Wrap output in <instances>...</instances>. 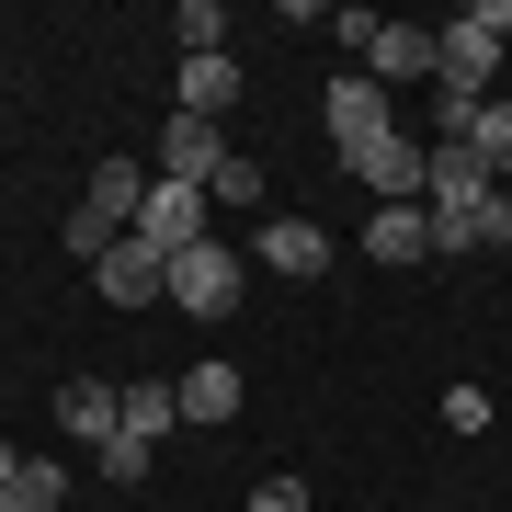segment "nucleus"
Instances as JSON below:
<instances>
[{"instance_id": "1", "label": "nucleus", "mask_w": 512, "mask_h": 512, "mask_svg": "<svg viewBox=\"0 0 512 512\" xmlns=\"http://www.w3.org/2000/svg\"><path fill=\"white\" fill-rule=\"evenodd\" d=\"M501 46H512V0H467V12L444 23V69H433V92H444V103H490Z\"/></svg>"}, {"instance_id": "2", "label": "nucleus", "mask_w": 512, "mask_h": 512, "mask_svg": "<svg viewBox=\"0 0 512 512\" xmlns=\"http://www.w3.org/2000/svg\"><path fill=\"white\" fill-rule=\"evenodd\" d=\"M330 35L365 57L376 92H387V80H433V69H444V35H421V23H387V12H330Z\"/></svg>"}, {"instance_id": "3", "label": "nucleus", "mask_w": 512, "mask_h": 512, "mask_svg": "<svg viewBox=\"0 0 512 512\" xmlns=\"http://www.w3.org/2000/svg\"><path fill=\"white\" fill-rule=\"evenodd\" d=\"M342 171H353V183H365L376 205H421V171H433V137H399V126H387V137H365V148H342Z\"/></svg>"}, {"instance_id": "4", "label": "nucleus", "mask_w": 512, "mask_h": 512, "mask_svg": "<svg viewBox=\"0 0 512 512\" xmlns=\"http://www.w3.org/2000/svg\"><path fill=\"white\" fill-rule=\"evenodd\" d=\"M205 217H217V205H205L194 183H160V171H148V205H137L126 239H148L160 262H183V251H205Z\"/></svg>"}, {"instance_id": "5", "label": "nucleus", "mask_w": 512, "mask_h": 512, "mask_svg": "<svg viewBox=\"0 0 512 512\" xmlns=\"http://www.w3.org/2000/svg\"><path fill=\"white\" fill-rule=\"evenodd\" d=\"M171 308H183V319H228L239 308V251H228V239H205V251L171 262Z\"/></svg>"}, {"instance_id": "6", "label": "nucleus", "mask_w": 512, "mask_h": 512, "mask_svg": "<svg viewBox=\"0 0 512 512\" xmlns=\"http://www.w3.org/2000/svg\"><path fill=\"white\" fill-rule=\"evenodd\" d=\"M92 285L114 296V308H171V262L148 251V239H114V251L92 262Z\"/></svg>"}, {"instance_id": "7", "label": "nucleus", "mask_w": 512, "mask_h": 512, "mask_svg": "<svg viewBox=\"0 0 512 512\" xmlns=\"http://www.w3.org/2000/svg\"><path fill=\"white\" fill-rule=\"evenodd\" d=\"M217 171H228V126H205V114H171V126H160V183H217Z\"/></svg>"}, {"instance_id": "8", "label": "nucleus", "mask_w": 512, "mask_h": 512, "mask_svg": "<svg viewBox=\"0 0 512 512\" xmlns=\"http://www.w3.org/2000/svg\"><path fill=\"white\" fill-rule=\"evenodd\" d=\"M490 194H501V183H490V160L444 137V148H433V171H421V205H433V217H467V205H490Z\"/></svg>"}, {"instance_id": "9", "label": "nucleus", "mask_w": 512, "mask_h": 512, "mask_svg": "<svg viewBox=\"0 0 512 512\" xmlns=\"http://www.w3.org/2000/svg\"><path fill=\"white\" fill-rule=\"evenodd\" d=\"M365 251L399 262V274H410V262H433V205H376V217H365Z\"/></svg>"}, {"instance_id": "10", "label": "nucleus", "mask_w": 512, "mask_h": 512, "mask_svg": "<svg viewBox=\"0 0 512 512\" xmlns=\"http://www.w3.org/2000/svg\"><path fill=\"white\" fill-rule=\"evenodd\" d=\"M80 205H92V217H103L114 239H126V228H137V205H148V171H137V160H92V183H80Z\"/></svg>"}, {"instance_id": "11", "label": "nucleus", "mask_w": 512, "mask_h": 512, "mask_svg": "<svg viewBox=\"0 0 512 512\" xmlns=\"http://www.w3.org/2000/svg\"><path fill=\"white\" fill-rule=\"evenodd\" d=\"M114 399H126V387H103V376H69V387H57V433H80V444L103 456V444H114Z\"/></svg>"}, {"instance_id": "12", "label": "nucleus", "mask_w": 512, "mask_h": 512, "mask_svg": "<svg viewBox=\"0 0 512 512\" xmlns=\"http://www.w3.org/2000/svg\"><path fill=\"white\" fill-rule=\"evenodd\" d=\"M365 137H387V92L353 69V80H330V148H365Z\"/></svg>"}, {"instance_id": "13", "label": "nucleus", "mask_w": 512, "mask_h": 512, "mask_svg": "<svg viewBox=\"0 0 512 512\" xmlns=\"http://www.w3.org/2000/svg\"><path fill=\"white\" fill-rule=\"evenodd\" d=\"M262 274H330V228L274 217V228H262Z\"/></svg>"}, {"instance_id": "14", "label": "nucleus", "mask_w": 512, "mask_h": 512, "mask_svg": "<svg viewBox=\"0 0 512 512\" xmlns=\"http://www.w3.org/2000/svg\"><path fill=\"white\" fill-rule=\"evenodd\" d=\"M171 421H183V387H126L114 399V444H160Z\"/></svg>"}, {"instance_id": "15", "label": "nucleus", "mask_w": 512, "mask_h": 512, "mask_svg": "<svg viewBox=\"0 0 512 512\" xmlns=\"http://www.w3.org/2000/svg\"><path fill=\"white\" fill-rule=\"evenodd\" d=\"M456 148H478V160H490V183H512V92L467 103V137H456Z\"/></svg>"}, {"instance_id": "16", "label": "nucleus", "mask_w": 512, "mask_h": 512, "mask_svg": "<svg viewBox=\"0 0 512 512\" xmlns=\"http://www.w3.org/2000/svg\"><path fill=\"white\" fill-rule=\"evenodd\" d=\"M228 103H239V57H183V114H205V126H217Z\"/></svg>"}, {"instance_id": "17", "label": "nucleus", "mask_w": 512, "mask_h": 512, "mask_svg": "<svg viewBox=\"0 0 512 512\" xmlns=\"http://www.w3.org/2000/svg\"><path fill=\"white\" fill-rule=\"evenodd\" d=\"M183 421H239V365H194L183 376Z\"/></svg>"}, {"instance_id": "18", "label": "nucleus", "mask_w": 512, "mask_h": 512, "mask_svg": "<svg viewBox=\"0 0 512 512\" xmlns=\"http://www.w3.org/2000/svg\"><path fill=\"white\" fill-rule=\"evenodd\" d=\"M205 205H217V217H251V205H262V160H251V148H228V171L205 183Z\"/></svg>"}, {"instance_id": "19", "label": "nucleus", "mask_w": 512, "mask_h": 512, "mask_svg": "<svg viewBox=\"0 0 512 512\" xmlns=\"http://www.w3.org/2000/svg\"><path fill=\"white\" fill-rule=\"evenodd\" d=\"M171 35H183V57H228V12H217V0H183Z\"/></svg>"}, {"instance_id": "20", "label": "nucleus", "mask_w": 512, "mask_h": 512, "mask_svg": "<svg viewBox=\"0 0 512 512\" xmlns=\"http://www.w3.org/2000/svg\"><path fill=\"white\" fill-rule=\"evenodd\" d=\"M12 501H23V512H57V501H69V467H57V456H23Z\"/></svg>"}, {"instance_id": "21", "label": "nucleus", "mask_w": 512, "mask_h": 512, "mask_svg": "<svg viewBox=\"0 0 512 512\" xmlns=\"http://www.w3.org/2000/svg\"><path fill=\"white\" fill-rule=\"evenodd\" d=\"M444 421L456 433H490V387H444Z\"/></svg>"}, {"instance_id": "22", "label": "nucleus", "mask_w": 512, "mask_h": 512, "mask_svg": "<svg viewBox=\"0 0 512 512\" xmlns=\"http://www.w3.org/2000/svg\"><path fill=\"white\" fill-rule=\"evenodd\" d=\"M239 512H308V490H296V478H262V490L239 501Z\"/></svg>"}, {"instance_id": "23", "label": "nucleus", "mask_w": 512, "mask_h": 512, "mask_svg": "<svg viewBox=\"0 0 512 512\" xmlns=\"http://www.w3.org/2000/svg\"><path fill=\"white\" fill-rule=\"evenodd\" d=\"M12 478H23V456H12V444H0V490H12Z\"/></svg>"}, {"instance_id": "24", "label": "nucleus", "mask_w": 512, "mask_h": 512, "mask_svg": "<svg viewBox=\"0 0 512 512\" xmlns=\"http://www.w3.org/2000/svg\"><path fill=\"white\" fill-rule=\"evenodd\" d=\"M0 512H23V501H12V490H0Z\"/></svg>"}, {"instance_id": "25", "label": "nucleus", "mask_w": 512, "mask_h": 512, "mask_svg": "<svg viewBox=\"0 0 512 512\" xmlns=\"http://www.w3.org/2000/svg\"><path fill=\"white\" fill-rule=\"evenodd\" d=\"M0 69H12V46H0Z\"/></svg>"}]
</instances>
